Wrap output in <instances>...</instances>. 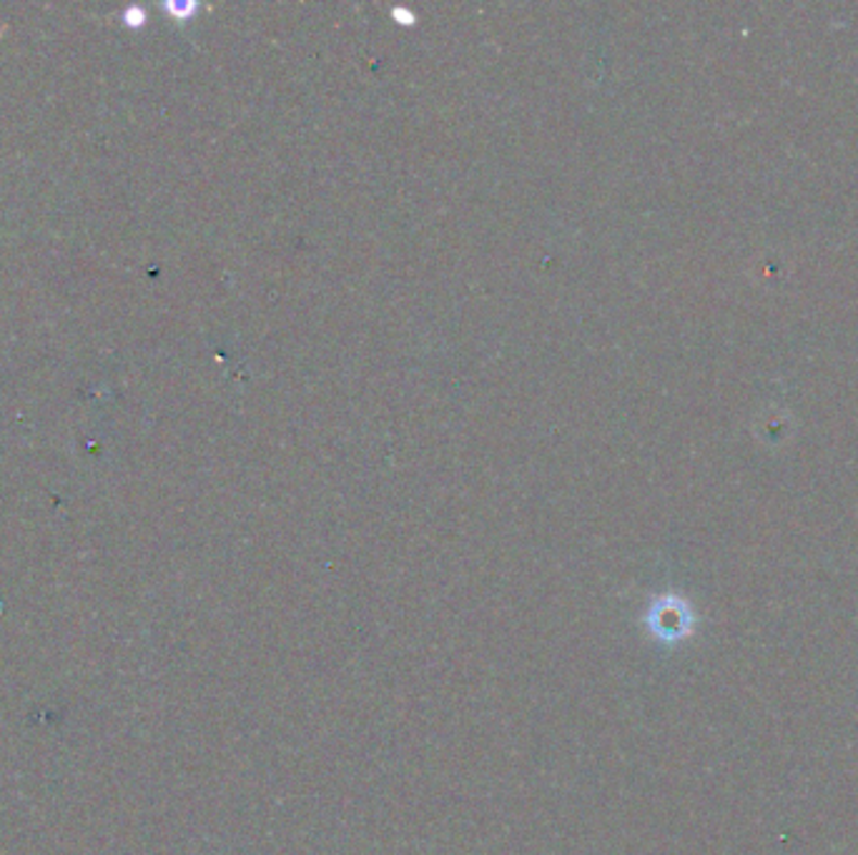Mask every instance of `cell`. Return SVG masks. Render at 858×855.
I'll use <instances>...</instances> for the list:
<instances>
[{
    "instance_id": "6da1fadb",
    "label": "cell",
    "mask_w": 858,
    "mask_h": 855,
    "mask_svg": "<svg viewBox=\"0 0 858 855\" xmlns=\"http://www.w3.org/2000/svg\"><path fill=\"white\" fill-rule=\"evenodd\" d=\"M645 627H648L650 638L663 642V645H677L685 638H691L693 627H696V615L688 600L681 594H658L650 602L648 613L643 617Z\"/></svg>"
}]
</instances>
